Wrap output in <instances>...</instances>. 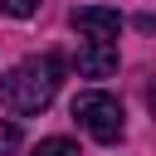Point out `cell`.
I'll return each instance as SVG.
<instances>
[{
    "instance_id": "obj_1",
    "label": "cell",
    "mask_w": 156,
    "mask_h": 156,
    "mask_svg": "<svg viewBox=\"0 0 156 156\" xmlns=\"http://www.w3.org/2000/svg\"><path fill=\"white\" fill-rule=\"evenodd\" d=\"M58 73H63V58H54V54L24 58L20 68H10L5 83H0L5 112H15V117H39V112L54 102V93H58Z\"/></svg>"
},
{
    "instance_id": "obj_2",
    "label": "cell",
    "mask_w": 156,
    "mask_h": 156,
    "mask_svg": "<svg viewBox=\"0 0 156 156\" xmlns=\"http://www.w3.org/2000/svg\"><path fill=\"white\" fill-rule=\"evenodd\" d=\"M73 117H78V127H83L93 141H102V146L122 141V132H127V122H122V102H117L112 93H98V88H88V93L73 98Z\"/></svg>"
},
{
    "instance_id": "obj_3",
    "label": "cell",
    "mask_w": 156,
    "mask_h": 156,
    "mask_svg": "<svg viewBox=\"0 0 156 156\" xmlns=\"http://www.w3.org/2000/svg\"><path fill=\"white\" fill-rule=\"evenodd\" d=\"M68 20H73V29L88 34V44H117V34H122V15L107 5H78Z\"/></svg>"
},
{
    "instance_id": "obj_4",
    "label": "cell",
    "mask_w": 156,
    "mask_h": 156,
    "mask_svg": "<svg viewBox=\"0 0 156 156\" xmlns=\"http://www.w3.org/2000/svg\"><path fill=\"white\" fill-rule=\"evenodd\" d=\"M78 73L83 78H112L117 73V44H83L78 49Z\"/></svg>"
},
{
    "instance_id": "obj_5",
    "label": "cell",
    "mask_w": 156,
    "mask_h": 156,
    "mask_svg": "<svg viewBox=\"0 0 156 156\" xmlns=\"http://www.w3.org/2000/svg\"><path fill=\"white\" fill-rule=\"evenodd\" d=\"M34 156H78V146H73L68 136H44V141L34 146Z\"/></svg>"
},
{
    "instance_id": "obj_6",
    "label": "cell",
    "mask_w": 156,
    "mask_h": 156,
    "mask_svg": "<svg viewBox=\"0 0 156 156\" xmlns=\"http://www.w3.org/2000/svg\"><path fill=\"white\" fill-rule=\"evenodd\" d=\"M0 10H5V15H15V20H29V15L39 10V0H0Z\"/></svg>"
}]
</instances>
